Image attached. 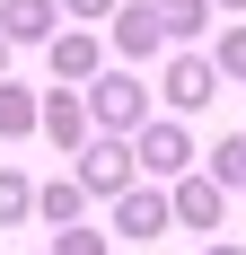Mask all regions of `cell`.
Returning <instances> with one entry per match:
<instances>
[{
	"label": "cell",
	"instance_id": "cell-1",
	"mask_svg": "<svg viewBox=\"0 0 246 255\" xmlns=\"http://www.w3.org/2000/svg\"><path fill=\"white\" fill-rule=\"evenodd\" d=\"M88 115H97V132H141L149 124V88L132 79V62L88 79Z\"/></svg>",
	"mask_w": 246,
	"mask_h": 255
},
{
	"label": "cell",
	"instance_id": "cell-2",
	"mask_svg": "<svg viewBox=\"0 0 246 255\" xmlns=\"http://www.w3.org/2000/svg\"><path fill=\"white\" fill-rule=\"evenodd\" d=\"M106 44H115L132 71H141V62H158V53L176 44V35H167V18H158V0H123L115 18H106Z\"/></svg>",
	"mask_w": 246,
	"mask_h": 255
},
{
	"label": "cell",
	"instance_id": "cell-3",
	"mask_svg": "<svg viewBox=\"0 0 246 255\" xmlns=\"http://www.w3.org/2000/svg\"><path fill=\"white\" fill-rule=\"evenodd\" d=\"M132 150H141V176L176 185L185 167H194V132H185V115H149V124L132 132Z\"/></svg>",
	"mask_w": 246,
	"mask_h": 255
},
{
	"label": "cell",
	"instance_id": "cell-4",
	"mask_svg": "<svg viewBox=\"0 0 246 255\" xmlns=\"http://www.w3.org/2000/svg\"><path fill=\"white\" fill-rule=\"evenodd\" d=\"M158 97L176 115H202V106L220 97V62L211 53H167V71H158Z\"/></svg>",
	"mask_w": 246,
	"mask_h": 255
},
{
	"label": "cell",
	"instance_id": "cell-5",
	"mask_svg": "<svg viewBox=\"0 0 246 255\" xmlns=\"http://www.w3.org/2000/svg\"><path fill=\"white\" fill-rule=\"evenodd\" d=\"M132 167H141L132 132H97V141L79 150V185H88V194H106V203H115L123 185H132Z\"/></svg>",
	"mask_w": 246,
	"mask_h": 255
},
{
	"label": "cell",
	"instance_id": "cell-6",
	"mask_svg": "<svg viewBox=\"0 0 246 255\" xmlns=\"http://www.w3.org/2000/svg\"><path fill=\"white\" fill-rule=\"evenodd\" d=\"M176 229V203L158 194V185H123L115 194V238H132V247H149V238Z\"/></svg>",
	"mask_w": 246,
	"mask_h": 255
},
{
	"label": "cell",
	"instance_id": "cell-7",
	"mask_svg": "<svg viewBox=\"0 0 246 255\" xmlns=\"http://www.w3.org/2000/svg\"><path fill=\"white\" fill-rule=\"evenodd\" d=\"M167 203H176V229H220V220H229V185L185 167V176L167 185Z\"/></svg>",
	"mask_w": 246,
	"mask_h": 255
},
{
	"label": "cell",
	"instance_id": "cell-8",
	"mask_svg": "<svg viewBox=\"0 0 246 255\" xmlns=\"http://www.w3.org/2000/svg\"><path fill=\"white\" fill-rule=\"evenodd\" d=\"M88 132H97V115H88V97L53 79V97H44V141H53L62 158H79V150H88Z\"/></svg>",
	"mask_w": 246,
	"mask_h": 255
},
{
	"label": "cell",
	"instance_id": "cell-9",
	"mask_svg": "<svg viewBox=\"0 0 246 255\" xmlns=\"http://www.w3.org/2000/svg\"><path fill=\"white\" fill-rule=\"evenodd\" d=\"M44 62H53V79H62V88H88V79L106 71V44L88 35V26H62V35L44 44Z\"/></svg>",
	"mask_w": 246,
	"mask_h": 255
},
{
	"label": "cell",
	"instance_id": "cell-10",
	"mask_svg": "<svg viewBox=\"0 0 246 255\" xmlns=\"http://www.w3.org/2000/svg\"><path fill=\"white\" fill-rule=\"evenodd\" d=\"M62 0H0V26H9V44H53L62 35Z\"/></svg>",
	"mask_w": 246,
	"mask_h": 255
},
{
	"label": "cell",
	"instance_id": "cell-11",
	"mask_svg": "<svg viewBox=\"0 0 246 255\" xmlns=\"http://www.w3.org/2000/svg\"><path fill=\"white\" fill-rule=\"evenodd\" d=\"M79 211H88V185H79V176H53V185H35V220H44V229H71Z\"/></svg>",
	"mask_w": 246,
	"mask_h": 255
},
{
	"label": "cell",
	"instance_id": "cell-12",
	"mask_svg": "<svg viewBox=\"0 0 246 255\" xmlns=\"http://www.w3.org/2000/svg\"><path fill=\"white\" fill-rule=\"evenodd\" d=\"M26 132H44V97H26L0 79V141H26Z\"/></svg>",
	"mask_w": 246,
	"mask_h": 255
},
{
	"label": "cell",
	"instance_id": "cell-13",
	"mask_svg": "<svg viewBox=\"0 0 246 255\" xmlns=\"http://www.w3.org/2000/svg\"><path fill=\"white\" fill-rule=\"evenodd\" d=\"M18 220H35V185H26V167H0V229H18Z\"/></svg>",
	"mask_w": 246,
	"mask_h": 255
},
{
	"label": "cell",
	"instance_id": "cell-14",
	"mask_svg": "<svg viewBox=\"0 0 246 255\" xmlns=\"http://www.w3.org/2000/svg\"><path fill=\"white\" fill-rule=\"evenodd\" d=\"M158 18H167V35H176V44H194L202 26H211V0H158Z\"/></svg>",
	"mask_w": 246,
	"mask_h": 255
},
{
	"label": "cell",
	"instance_id": "cell-15",
	"mask_svg": "<svg viewBox=\"0 0 246 255\" xmlns=\"http://www.w3.org/2000/svg\"><path fill=\"white\" fill-rule=\"evenodd\" d=\"M211 176H220L229 194H246V132H229L220 150H211Z\"/></svg>",
	"mask_w": 246,
	"mask_h": 255
},
{
	"label": "cell",
	"instance_id": "cell-16",
	"mask_svg": "<svg viewBox=\"0 0 246 255\" xmlns=\"http://www.w3.org/2000/svg\"><path fill=\"white\" fill-rule=\"evenodd\" d=\"M211 62H220V79H246V26H229L220 44H211Z\"/></svg>",
	"mask_w": 246,
	"mask_h": 255
},
{
	"label": "cell",
	"instance_id": "cell-17",
	"mask_svg": "<svg viewBox=\"0 0 246 255\" xmlns=\"http://www.w3.org/2000/svg\"><path fill=\"white\" fill-rule=\"evenodd\" d=\"M53 255H106V229H79L71 220V229H53Z\"/></svg>",
	"mask_w": 246,
	"mask_h": 255
},
{
	"label": "cell",
	"instance_id": "cell-18",
	"mask_svg": "<svg viewBox=\"0 0 246 255\" xmlns=\"http://www.w3.org/2000/svg\"><path fill=\"white\" fill-rule=\"evenodd\" d=\"M123 0H62V18H115Z\"/></svg>",
	"mask_w": 246,
	"mask_h": 255
},
{
	"label": "cell",
	"instance_id": "cell-19",
	"mask_svg": "<svg viewBox=\"0 0 246 255\" xmlns=\"http://www.w3.org/2000/svg\"><path fill=\"white\" fill-rule=\"evenodd\" d=\"M202 255H246V247H229V238H211V247H202Z\"/></svg>",
	"mask_w": 246,
	"mask_h": 255
},
{
	"label": "cell",
	"instance_id": "cell-20",
	"mask_svg": "<svg viewBox=\"0 0 246 255\" xmlns=\"http://www.w3.org/2000/svg\"><path fill=\"white\" fill-rule=\"evenodd\" d=\"M0 79H9V26H0Z\"/></svg>",
	"mask_w": 246,
	"mask_h": 255
},
{
	"label": "cell",
	"instance_id": "cell-21",
	"mask_svg": "<svg viewBox=\"0 0 246 255\" xmlns=\"http://www.w3.org/2000/svg\"><path fill=\"white\" fill-rule=\"evenodd\" d=\"M211 9H229V18H238V9H246V0H211Z\"/></svg>",
	"mask_w": 246,
	"mask_h": 255
}]
</instances>
